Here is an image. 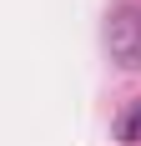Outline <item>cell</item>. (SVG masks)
Segmentation results:
<instances>
[{"instance_id": "2", "label": "cell", "mask_w": 141, "mask_h": 146, "mask_svg": "<svg viewBox=\"0 0 141 146\" xmlns=\"http://www.w3.org/2000/svg\"><path fill=\"white\" fill-rule=\"evenodd\" d=\"M116 136H121V141H141V101L131 106L126 116H121V126H116Z\"/></svg>"}, {"instance_id": "1", "label": "cell", "mask_w": 141, "mask_h": 146, "mask_svg": "<svg viewBox=\"0 0 141 146\" xmlns=\"http://www.w3.org/2000/svg\"><path fill=\"white\" fill-rule=\"evenodd\" d=\"M106 45H111V56L121 60L126 71H136L141 66V10L121 5V10L111 15V25H106Z\"/></svg>"}]
</instances>
